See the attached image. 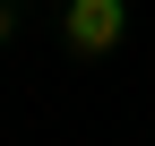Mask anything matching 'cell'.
<instances>
[{
	"label": "cell",
	"instance_id": "6da1fadb",
	"mask_svg": "<svg viewBox=\"0 0 155 146\" xmlns=\"http://www.w3.org/2000/svg\"><path fill=\"white\" fill-rule=\"evenodd\" d=\"M61 34H69L78 60H104V52H121V34H129V0H69Z\"/></svg>",
	"mask_w": 155,
	"mask_h": 146
},
{
	"label": "cell",
	"instance_id": "7a4b0ae2",
	"mask_svg": "<svg viewBox=\"0 0 155 146\" xmlns=\"http://www.w3.org/2000/svg\"><path fill=\"white\" fill-rule=\"evenodd\" d=\"M17 43V0H0V52Z\"/></svg>",
	"mask_w": 155,
	"mask_h": 146
}]
</instances>
